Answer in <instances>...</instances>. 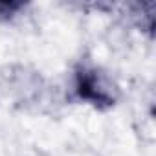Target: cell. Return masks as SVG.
<instances>
[{
	"mask_svg": "<svg viewBox=\"0 0 156 156\" xmlns=\"http://www.w3.org/2000/svg\"><path fill=\"white\" fill-rule=\"evenodd\" d=\"M75 92L81 99L90 101L92 105H112L114 96L110 87L94 68H83L75 77Z\"/></svg>",
	"mask_w": 156,
	"mask_h": 156,
	"instance_id": "6da1fadb",
	"label": "cell"
}]
</instances>
